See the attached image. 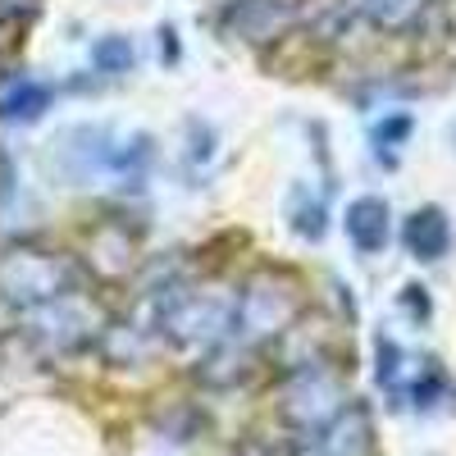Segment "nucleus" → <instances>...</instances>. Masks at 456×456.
Instances as JSON below:
<instances>
[{"instance_id":"f257e3e1","label":"nucleus","mask_w":456,"mask_h":456,"mask_svg":"<svg viewBox=\"0 0 456 456\" xmlns=\"http://www.w3.org/2000/svg\"><path fill=\"white\" fill-rule=\"evenodd\" d=\"M73 292H87V270L73 256L60 251H32L19 247L5 256V297L10 306H42V301L55 297H73Z\"/></svg>"},{"instance_id":"f03ea898","label":"nucleus","mask_w":456,"mask_h":456,"mask_svg":"<svg viewBox=\"0 0 456 456\" xmlns=\"http://www.w3.org/2000/svg\"><path fill=\"white\" fill-rule=\"evenodd\" d=\"M96 306H87L83 292L73 297H55V301H42V306H23L19 311V329L23 338L32 342L42 356H69L87 347V342L96 338Z\"/></svg>"},{"instance_id":"7ed1b4c3","label":"nucleus","mask_w":456,"mask_h":456,"mask_svg":"<svg viewBox=\"0 0 456 456\" xmlns=\"http://www.w3.org/2000/svg\"><path fill=\"white\" fill-rule=\"evenodd\" d=\"M347 388H342V379L333 365H320V361H301L288 379V388H283V415H288V425L301 434H315L320 425H329L333 415L347 406Z\"/></svg>"},{"instance_id":"20e7f679","label":"nucleus","mask_w":456,"mask_h":456,"mask_svg":"<svg viewBox=\"0 0 456 456\" xmlns=\"http://www.w3.org/2000/svg\"><path fill=\"white\" fill-rule=\"evenodd\" d=\"M297 315V297L279 283V279H251L238 292V306H233V329H228V347L247 352L256 342H270L274 333H283Z\"/></svg>"},{"instance_id":"39448f33","label":"nucleus","mask_w":456,"mask_h":456,"mask_svg":"<svg viewBox=\"0 0 456 456\" xmlns=\"http://www.w3.org/2000/svg\"><path fill=\"white\" fill-rule=\"evenodd\" d=\"M374 356H379V388H384L397 406H415V411H429V406H438L443 402V393H447V379H443V370H438V361H429V356H406L393 338H384L379 333V342H374Z\"/></svg>"},{"instance_id":"423d86ee","label":"nucleus","mask_w":456,"mask_h":456,"mask_svg":"<svg viewBox=\"0 0 456 456\" xmlns=\"http://www.w3.org/2000/svg\"><path fill=\"white\" fill-rule=\"evenodd\" d=\"M292 456H374V420L365 402H347L329 425L315 434H301Z\"/></svg>"},{"instance_id":"0eeeda50","label":"nucleus","mask_w":456,"mask_h":456,"mask_svg":"<svg viewBox=\"0 0 456 456\" xmlns=\"http://www.w3.org/2000/svg\"><path fill=\"white\" fill-rule=\"evenodd\" d=\"M342 228H347V242H352L361 256H379V251L388 247V233H393L388 201H384V197H356V201H347Z\"/></svg>"},{"instance_id":"6e6552de","label":"nucleus","mask_w":456,"mask_h":456,"mask_svg":"<svg viewBox=\"0 0 456 456\" xmlns=\"http://www.w3.org/2000/svg\"><path fill=\"white\" fill-rule=\"evenodd\" d=\"M402 242H406V251L415 260H443L447 247H452V224H447V215L438 206H420L406 219Z\"/></svg>"},{"instance_id":"1a4fd4ad","label":"nucleus","mask_w":456,"mask_h":456,"mask_svg":"<svg viewBox=\"0 0 456 456\" xmlns=\"http://www.w3.org/2000/svg\"><path fill=\"white\" fill-rule=\"evenodd\" d=\"M51 101H55V92H51L46 83L19 78V83H10V92H5V119H10V124H32V119H42V114L51 110Z\"/></svg>"},{"instance_id":"9d476101","label":"nucleus","mask_w":456,"mask_h":456,"mask_svg":"<svg viewBox=\"0 0 456 456\" xmlns=\"http://www.w3.org/2000/svg\"><path fill=\"white\" fill-rule=\"evenodd\" d=\"M133 60H137V51H133L128 37H119V32L101 37V42L92 46V69L96 73H110V78H114V73H128Z\"/></svg>"},{"instance_id":"9b49d317","label":"nucleus","mask_w":456,"mask_h":456,"mask_svg":"<svg viewBox=\"0 0 456 456\" xmlns=\"http://www.w3.org/2000/svg\"><path fill=\"white\" fill-rule=\"evenodd\" d=\"M429 0H361V10L379 23V28H406L420 19V10Z\"/></svg>"},{"instance_id":"f8f14e48","label":"nucleus","mask_w":456,"mask_h":456,"mask_svg":"<svg viewBox=\"0 0 456 456\" xmlns=\"http://www.w3.org/2000/svg\"><path fill=\"white\" fill-rule=\"evenodd\" d=\"M406 137H411V114H388V119L374 128V151L379 156H384V151H397Z\"/></svg>"}]
</instances>
